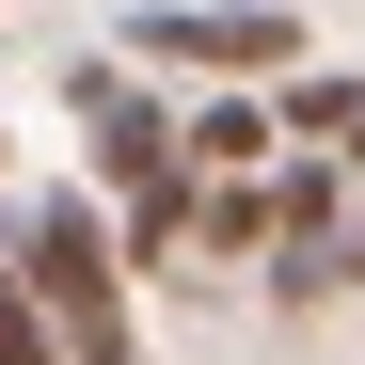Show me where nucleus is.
Returning a JSON list of instances; mask_svg holds the SVG:
<instances>
[{
	"label": "nucleus",
	"mask_w": 365,
	"mask_h": 365,
	"mask_svg": "<svg viewBox=\"0 0 365 365\" xmlns=\"http://www.w3.org/2000/svg\"><path fill=\"white\" fill-rule=\"evenodd\" d=\"M80 111H96V159H111V175H128V191H159V175H175V128H159V111H143L128 80H111V64L80 80Z\"/></svg>",
	"instance_id": "obj_2"
},
{
	"label": "nucleus",
	"mask_w": 365,
	"mask_h": 365,
	"mask_svg": "<svg viewBox=\"0 0 365 365\" xmlns=\"http://www.w3.org/2000/svg\"><path fill=\"white\" fill-rule=\"evenodd\" d=\"M143 48H159V64H238V80H255V64H302V16H255V0H159Z\"/></svg>",
	"instance_id": "obj_1"
},
{
	"label": "nucleus",
	"mask_w": 365,
	"mask_h": 365,
	"mask_svg": "<svg viewBox=\"0 0 365 365\" xmlns=\"http://www.w3.org/2000/svg\"><path fill=\"white\" fill-rule=\"evenodd\" d=\"M0 365H64V334H48V302L0 270Z\"/></svg>",
	"instance_id": "obj_4"
},
{
	"label": "nucleus",
	"mask_w": 365,
	"mask_h": 365,
	"mask_svg": "<svg viewBox=\"0 0 365 365\" xmlns=\"http://www.w3.org/2000/svg\"><path fill=\"white\" fill-rule=\"evenodd\" d=\"M175 159H191V175H222V191H255V159H270V111H255V96H222V111H191V128H175Z\"/></svg>",
	"instance_id": "obj_3"
},
{
	"label": "nucleus",
	"mask_w": 365,
	"mask_h": 365,
	"mask_svg": "<svg viewBox=\"0 0 365 365\" xmlns=\"http://www.w3.org/2000/svg\"><path fill=\"white\" fill-rule=\"evenodd\" d=\"M349 175H365V128H349Z\"/></svg>",
	"instance_id": "obj_5"
}]
</instances>
